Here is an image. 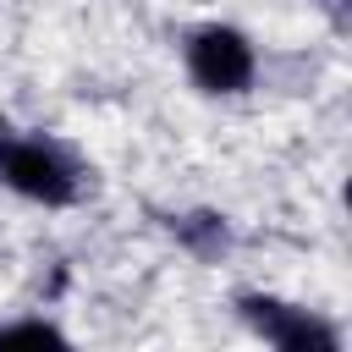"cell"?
<instances>
[{
  "instance_id": "5b68a950",
  "label": "cell",
  "mask_w": 352,
  "mask_h": 352,
  "mask_svg": "<svg viewBox=\"0 0 352 352\" xmlns=\"http://www.w3.org/2000/svg\"><path fill=\"white\" fill-rule=\"evenodd\" d=\"M72 346L66 324H55L50 314H28V319H0V346Z\"/></svg>"
},
{
  "instance_id": "6da1fadb",
  "label": "cell",
  "mask_w": 352,
  "mask_h": 352,
  "mask_svg": "<svg viewBox=\"0 0 352 352\" xmlns=\"http://www.w3.org/2000/svg\"><path fill=\"white\" fill-rule=\"evenodd\" d=\"M0 187L38 209H72L88 192V165L72 143L0 121Z\"/></svg>"
},
{
  "instance_id": "7a4b0ae2",
  "label": "cell",
  "mask_w": 352,
  "mask_h": 352,
  "mask_svg": "<svg viewBox=\"0 0 352 352\" xmlns=\"http://www.w3.org/2000/svg\"><path fill=\"white\" fill-rule=\"evenodd\" d=\"M182 72L204 99H242L258 82V44L236 22H192L182 33Z\"/></svg>"
},
{
  "instance_id": "277c9868",
  "label": "cell",
  "mask_w": 352,
  "mask_h": 352,
  "mask_svg": "<svg viewBox=\"0 0 352 352\" xmlns=\"http://www.w3.org/2000/svg\"><path fill=\"white\" fill-rule=\"evenodd\" d=\"M160 226H165V236H170L187 258H198V264H220V258H231V248H236L231 214H226V209H209V204L170 209V214H160Z\"/></svg>"
},
{
  "instance_id": "3957f363",
  "label": "cell",
  "mask_w": 352,
  "mask_h": 352,
  "mask_svg": "<svg viewBox=\"0 0 352 352\" xmlns=\"http://www.w3.org/2000/svg\"><path fill=\"white\" fill-rule=\"evenodd\" d=\"M231 308H236V319L248 324V336H258V341L275 346V352H341V346H346V336H341L336 319H324L319 308L292 302V297H280V292L248 286V292L231 297Z\"/></svg>"
}]
</instances>
